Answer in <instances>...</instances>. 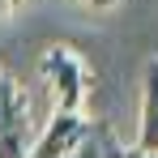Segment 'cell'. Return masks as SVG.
I'll return each mask as SVG.
<instances>
[{
    "label": "cell",
    "instance_id": "6da1fadb",
    "mask_svg": "<svg viewBox=\"0 0 158 158\" xmlns=\"http://www.w3.org/2000/svg\"><path fill=\"white\" fill-rule=\"evenodd\" d=\"M39 77H43V85L52 90V98H56L60 111H81L90 73H85V60H81L73 47H64V43L47 47L43 60H39Z\"/></svg>",
    "mask_w": 158,
    "mask_h": 158
},
{
    "label": "cell",
    "instance_id": "7a4b0ae2",
    "mask_svg": "<svg viewBox=\"0 0 158 158\" xmlns=\"http://www.w3.org/2000/svg\"><path fill=\"white\" fill-rule=\"evenodd\" d=\"M26 154H30V98L0 69V158H26Z\"/></svg>",
    "mask_w": 158,
    "mask_h": 158
},
{
    "label": "cell",
    "instance_id": "3957f363",
    "mask_svg": "<svg viewBox=\"0 0 158 158\" xmlns=\"http://www.w3.org/2000/svg\"><path fill=\"white\" fill-rule=\"evenodd\" d=\"M85 128H90V120H85L81 111H60V107H56L52 120L43 124V132L30 141L26 158H64L81 137H85Z\"/></svg>",
    "mask_w": 158,
    "mask_h": 158
},
{
    "label": "cell",
    "instance_id": "277c9868",
    "mask_svg": "<svg viewBox=\"0 0 158 158\" xmlns=\"http://www.w3.org/2000/svg\"><path fill=\"white\" fill-rule=\"evenodd\" d=\"M137 150L158 154V56H150L141 73V124H137Z\"/></svg>",
    "mask_w": 158,
    "mask_h": 158
},
{
    "label": "cell",
    "instance_id": "5b68a950",
    "mask_svg": "<svg viewBox=\"0 0 158 158\" xmlns=\"http://www.w3.org/2000/svg\"><path fill=\"white\" fill-rule=\"evenodd\" d=\"M64 158H124V145H120V137L107 128V124H90L85 137H81Z\"/></svg>",
    "mask_w": 158,
    "mask_h": 158
},
{
    "label": "cell",
    "instance_id": "8992f818",
    "mask_svg": "<svg viewBox=\"0 0 158 158\" xmlns=\"http://www.w3.org/2000/svg\"><path fill=\"white\" fill-rule=\"evenodd\" d=\"M81 4H85V9H94V13H103V9H115L120 0H81Z\"/></svg>",
    "mask_w": 158,
    "mask_h": 158
},
{
    "label": "cell",
    "instance_id": "52a82bcc",
    "mask_svg": "<svg viewBox=\"0 0 158 158\" xmlns=\"http://www.w3.org/2000/svg\"><path fill=\"white\" fill-rule=\"evenodd\" d=\"M124 158H158V154H150V150H137V145H132V150H124Z\"/></svg>",
    "mask_w": 158,
    "mask_h": 158
},
{
    "label": "cell",
    "instance_id": "ba28073f",
    "mask_svg": "<svg viewBox=\"0 0 158 158\" xmlns=\"http://www.w3.org/2000/svg\"><path fill=\"white\" fill-rule=\"evenodd\" d=\"M9 4H13V0H0V9H9Z\"/></svg>",
    "mask_w": 158,
    "mask_h": 158
}]
</instances>
